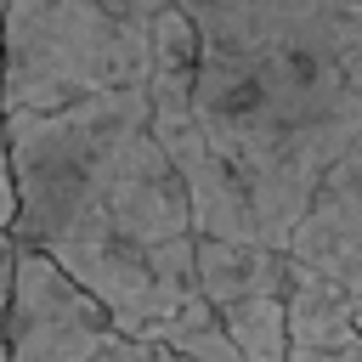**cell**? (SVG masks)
I'll return each instance as SVG.
<instances>
[{
	"label": "cell",
	"mask_w": 362,
	"mask_h": 362,
	"mask_svg": "<svg viewBox=\"0 0 362 362\" xmlns=\"http://www.w3.org/2000/svg\"><path fill=\"white\" fill-rule=\"evenodd\" d=\"M192 23V124L243 221L283 249L362 130V0H175Z\"/></svg>",
	"instance_id": "6da1fadb"
},
{
	"label": "cell",
	"mask_w": 362,
	"mask_h": 362,
	"mask_svg": "<svg viewBox=\"0 0 362 362\" xmlns=\"http://www.w3.org/2000/svg\"><path fill=\"white\" fill-rule=\"evenodd\" d=\"M288 362H362V328L339 334L334 345H288Z\"/></svg>",
	"instance_id": "52a82bcc"
},
{
	"label": "cell",
	"mask_w": 362,
	"mask_h": 362,
	"mask_svg": "<svg viewBox=\"0 0 362 362\" xmlns=\"http://www.w3.org/2000/svg\"><path fill=\"white\" fill-rule=\"evenodd\" d=\"M113 339V317L57 260L28 243H11V283L0 311L6 362H102Z\"/></svg>",
	"instance_id": "277c9868"
},
{
	"label": "cell",
	"mask_w": 362,
	"mask_h": 362,
	"mask_svg": "<svg viewBox=\"0 0 362 362\" xmlns=\"http://www.w3.org/2000/svg\"><path fill=\"white\" fill-rule=\"evenodd\" d=\"M181 45L192 23L175 0H0V107L57 113L147 90Z\"/></svg>",
	"instance_id": "3957f363"
},
{
	"label": "cell",
	"mask_w": 362,
	"mask_h": 362,
	"mask_svg": "<svg viewBox=\"0 0 362 362\" xmlns=\"http://www.w3.org/2000/svg\"><path fill=\"white\" fill-rule=\"evenodd\" d=\"M0 124H6V107H0Z\"/></svg>",
	"instance_id": "30bf717a"
},
{
	"label": "cell",
	"mask_w": 362,
	"mask_h": 362,
	"mask_svg": "<svg viewBox=\"0 0 362 362\" xmlns=\"http://www.w3.org/2000/svg\"><path fill=\"white\" fill-rule=\"evenodd\" d=\"M198 294L249 362H288V255L198 238Z\"/></svg>",
	"instance_id": "5b68a950"
},
{
	"label": "cell",
	"mask_w": 362,
	"mask_h": 362,
	"mask_svg": "<svg viewBox=\"0 0 362 362\" xmlns=\"http://www.w3.org/2000/svg\"><path fill=\"white\" fill-rule=\"evenodd\" d=\"M102 362H187V356H175L164 345H141V339H113L102 351Z\"/></svg>",
	"instance_id": "ba28073f"
},
{
	"label": "cell",
	"mask_w": 362,
	"mask_h": 362,
	"mask_svg": "<svg viewBox=\"0 0 362 362\" xmlns=\"http://www.w3.org/2000/svg\"><path fill=\"white\" fill-rule=\"evenodd\" d=\"M6 283H11V232H0V311H6ZM0 362H6V345H0Z\"/></svg>",
	"instance_id": "9c48e42d"
},
{
	"label": "cell",
	"mask_w": 362,
	"mask_h": 362,
	"mask_svg": "<svg viewBox=\"0 0 362 362\" xmlns=\"http://www.w3.org/2000/svg\"><path fill=\"white\" fill-rule=\"evenodd\" d=\"M0 141L17 181L11 243L57 260L113 317L119 339H141L198 300L192 198L158 147L147 90L6 113Z\"/></svg>",
	"instance_id": "7a4b0ae2"
},
{
	"label": "cell",
	"mask_w": 362,
	"mask_h": 362,
	"mask_svg": "<svg viewBox=\"0 0 362 362\" xmlns=\"http://www.w3.org/2000/svg\"><path fill=\"white\" fill-rule=\"evenodd\" d=\"M283 255L294 266L317 272L322 283H334L351 322L362 328V130L334 158L322 187L311 192V204H305L300 226L288 232Z\"/></svg>",
	"instance_id": "8992f818"
}]
</instances>
